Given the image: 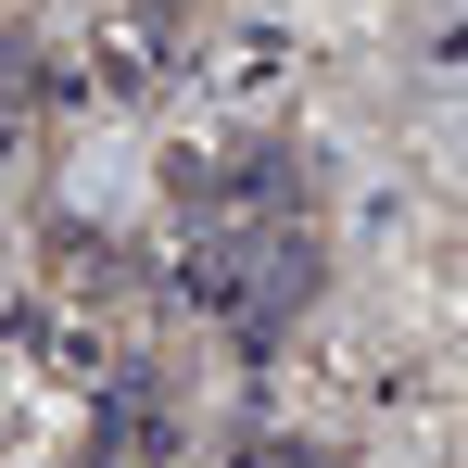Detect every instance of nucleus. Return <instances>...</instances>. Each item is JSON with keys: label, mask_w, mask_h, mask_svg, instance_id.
Masks as SVG:
<instances>
[{"label": "nucleus", "mask_w": 468, "mask_h": 468, "mask_svg": "<svg viewBox=\"0 0 468 468\" xmlns=\"http://www.w3.org/2000/svg\"><path fill=\"white\" fill-rule=\"evenodd\" d=\"M253 468H304V456H292V443H266V456H253Z\"/></svg>", "instance_id": "f257e3e1"}]
</instances>
